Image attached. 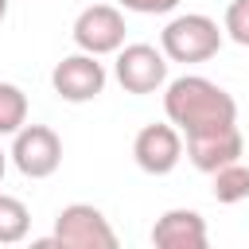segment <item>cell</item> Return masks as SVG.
Here are the masks:
<instances>
[{"mask_svg":"<svg viewBox=\"0 0 249 249\" xmlns=\"http://www.w3.org/2000/svg\"><path fill=\"white\" fill-rule=\"evenodd\" d=\"M210 195L222 202V206H233V202H245L249 198V167L241 160L210 171Z\"/></svg>","mask_w":249,"mask_h":249,"instance_id":"11","label":"cell"},{"mask_svg":"<svg viewBox=\"0 0 249 249\" xmlns=\"http://www.w3.org/2000/svg\"><path fill=\"white\" fill-rule=\"evenodd\" d=\"M4 16H8V0H0V23H4Z\"/></svg>","mask_w":249,"mask_h":249,"instance_id":"17","label":"cell"},{"mask_svg":"<svg viewBox=\"0 0 249 249\" xmlns=\"http://www.w3.org/2000/svg\"><path fill=\"white\" fill-rule=\"evenodd\" d=\"M132 160L148 175H171L183 160V132L175 124H144L132 140Z\"/></svg>","mask_w":249,"mask_h":249,"instance_id":"8","label":"cell"},{"mask_svg":"<svg viewBox=\"0 0 249 249\" xmlns=\"http://www.w3.org/2000/svg\"><path fill=\"white\" fill-rule=\"evenodd\" d=\"M51 241L66 245V249H117V233H113L109 218L97 206H89V202L62 206L58 218H54Z\"/></svg>","mask_w":249,"mask_h":249,"instance_id":"3","label":"cell"},{"mask_svg":"<svg viewBox=\"0 0 249 249\" xmlns=\"http://www.w3.org/2000/svg\"><path fill=\"white\" fill-rule=\"evenodd\" d=\"M124 16H121V8H113V4H89V8H82L78 12V19H74V27H70V35H74V47L78 51H86V54H117L121 47H124Z\"/></svg>","mask_w":249,"mask_h":249,"instance_id":"5","label":"cell"},{"mask_svg":"<svg viewBox=\"0 0 249 249\" xmlns=\"http://www.w3.org/2000/svg\"><path fill=\"white\" fill-rule=\"evenodd\" d=\"M105 66L97 62V54H86V51H78V54H66L62 62H54V70H51V86H54V93L62 97V101H70V105H82V101H93L101 89H105Z\"/></svg>","mask_w":249,"mask_h":249,"instance_id":"7","label":"cell"},{"mask_svg":"<svg viewBox=\"0 0 249 249\" xmlns=\"http://www.w3.org/2000/svg\"><path fill=\"white\" fill-rule=\"evenodd\" d=\"M27 124V93L16 82H0V136H16Z\"/></svg>","mask_w":249,"mask_h":249,"instance_id":"13","label":"cell"},{"mask_svg":"<svg viewBox=\"0 0 249 249\" xmlns=\"http://www.w3.org/2000/svg\"><path fill=\"white\" fill-rule=\"evenodd\" d=\"M222 31H226L237 47H249V0H230L226 19H222Z\"/></svg>","mask_w":249,"mask_h":249,"instance_id":"14","label":"cell"},{"mask_svg":"<svg viewBox=\"0 0 249 249\" xmlns=\"http://www.w3.org/2000/svg\"><path fill=\"white\" fill-rule=\"evenodd\" d=\"M113 74L124 93H156L167 86V54L152 43H124L117 51Z\"/></svg>","mask_w":249,"mask_h":249,"instance_id":"6","label":"cell"},{"mask_svg":"<svg viewBox=\"0 0 249 249\" xmlns=\"http://www.w3.org/2000/svg\"><path fill=\"white\" fill-rule=\"evenodd\" d=\"M4 171H8V152L0 148V183H4Z\"/></svg>","mask_w":249,"mask_h":249,"instance_id":"16","label":"cell"},{"mask_svg":"<svg viewBox=\"0 0 249 249\" xmlns=\"http://www.w3.org/2000/svg\"><path fill=\"white\" fill-rule=\"evenodd\" d=\"M163 113L183 136H202L237 124V101L202 74H179L163 86Z\"/></svg>","mask_w":249,"mask_h":249,"instance_id":"1","label":"cell"},{"mask_svg":"<svg viewBox=\"0 0 249 249\" xmlns=\"http://www.w3.org/2000/svg\"><path fill=\"white\" fill-rule=\"evenodd\" d=\"M160 51L167 54V62H187V66L206 62L222 51V27H218V19H210L202 12H183L163 23Z\"/></svg>","mask_w":249,"mask_h":249,"instance_id":"2","label":"cell"},{"mask_svg":"<svg viewBox=\"0 0 249 249\" xmlns=\"http://www.w3.org/2000/svg\"><path fill=\"white\" fill-rule=\"evenodd\" d=\"M210 233H206V218L198 210L175 206L167 214L156 218L152 226V245L156 249H206Z\"/></svg>","mask_w":249,"mask_h":249,"instance_id":"9","label":"cell"},{"mask_svg":"<svg viewBox=\"0 0 249 249\" xmlns=\"http://www.w3.org/2000/svg\"><path fill=\"white\" fill-rule=\"evenodd\" d=\"M241 152H245V140H241L237 124L218 128V132H202V136H187V160L206 175L233 163V160H241Z\"/></svg>","mask_w":249,"mask_h":249,"instance_id":"10","label":"cell"},{"mask_svg":"<svg viewBox=\"0 0 249 249\" xmlns=\"http://www.w3.org/2000/svg\"><path fill=\"white\" fill-rule=\"evenodd\" d=\"M8 160L16 163L19 175L27 179H51L62 163V140L54 128L47 124H23L16 136H12V152Z\"/></svg>","mask_w":249,"mask_h":249,"instance_id":"4","label":"cell"},{"mask_svg":"<svg viewBox=\"0 0 249 249\" xmlns=\"http://www.w3.org/2000/svg\"><path fill=\"white\" fill-rule=\"evenodd\" d=\"M124 12H140V16H167L179 8V0H117Z\"/></svg>","mask_w":249,"mask_h":249,"instance_id":"15","label":"cell"},{"mask_svg":"<svg viewBox=\"0 0 249 249\" xmlns=\"http://www.w3.org/2000/svg\"><path fill=\"white\" fill-rule=\"evenodd\" d=\"M31 230V210L16 195H0V245H19Z\"/></svg>","mask_w":249,"mask_h":249,"instance_id":"12","label":"cell"}]
</instances>
